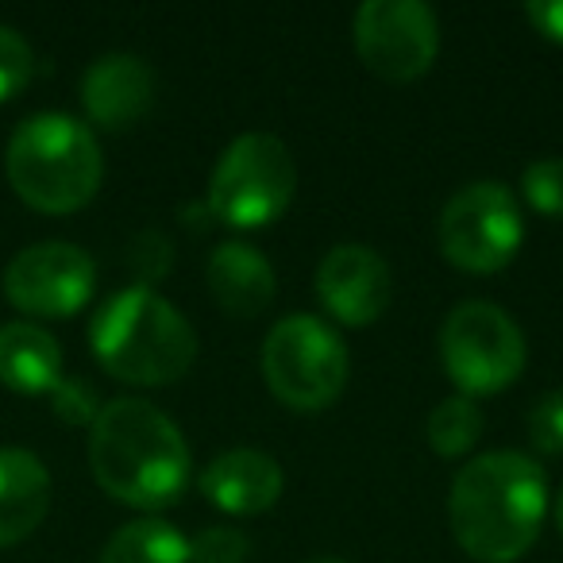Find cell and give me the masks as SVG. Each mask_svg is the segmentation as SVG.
I'll list each match as a JSON object with an SVG mask.
<instances>
[{"instance_id":"12","label":"cell","mask_w":563,"mask_h":563,"mask_svg":"<svg viewBox=\"0 0 563 563\" xmlns=\"http://www.w3.org/2000/svg\"><path fill=\"white\" fill-rule=\"evenodd\" d=\"M282 475L278 460L258 448H232V452H220L212 463H205L201 478V494L220 509V514L232 517H251L271 509L282 498Z\"/></svg>"},{"instance_id":"25","label":"cell","mask_w":563,"mask_h":563,"mask_svg":"<svg viewBox=\"0 0 563 563\" xmlns=\"http://www.w3.org/2000/svg\"><path fill=\"white\" fill-rule=\"evenodd\" d=\"M525 20H529L544 40L563 43V0H529V4H525Z\"/></svg>"},{"instance_id":"17","label":"cell","mask_w":563,"mask_h":563,"mask_svg":"<svg viewBox=\"0 0 563 563\" xmlns=\"http://www.w3.org/2000/svg\"><path fill=\"white\" fill-rule=\"evenodd\" d=\"M101 563H189V540L163 517H140L112 532Z\"/></svg>"},{"instance_id":"22","label":"cell","mask_w":563,"mask_h":563,"mask_svg":"<svg viewBox=\"0 0 563 563\" xmlns=\"http://www.w3.org/2000/svg\"><path fill=\"white\" fill-rule=\"evenodd\" d=\"M529 437L544 455H563V390H548L529 409Z\"/></svg>"},{"instance_id":"20","label":"cell","mask_w":563,"mask_h":563,"mask_svg":"<svg viewBox=\"0 0 563 563\" xmlns=\"http://www.w3.org/2000/svg\"><path fill=\"white\" fill-rule=\"evenodd\" d=\"M247 552V537L235 525H209L189 540V563H243Z\"/></svg>"},{"instance_id":"13","label":"cell","mask_w":563,"mask_h":563,"mask_svg":"<svg viewBox=\"0 0 563 563\" xmlns=\"http://www.w3.org/2000/svg\"><path fill=\"white\" fill-rule=\"evenodd\" d=\"M155 101V74L140 55L109 51L81 78V104L89 120L101 128H128Z\"/></svg>"},{"instance_id":"11","label":"cell","mask_w":563,"mask_h":563,"mask_svg":"<svg viewBox=\"0 0 563 563\" xmlns=\"http://www.w3.org/2000/svg\"><path fill=\"white\" fill-rule=\"evenodd\" d=\"M317 298L340 324L367 329L390 306V266L367 243H336L317 266Z\"/></svg>"},{"instance_id":"27","label":"cell","mask_w":563,"mask_h":563,"mask_svg":"<svg viewBox=\"0 0 563 563\" xmlns=\"http://www.w3.org/2000/svg\"><path fill=\"white\" fill-rule=\"evenodd\" d=\"M309 563H347V560H340V555H317V560H309Z\"/></svg>"},{"instance_id":"5","label":"cell","mask_w":563,"mask_h":563,"mask_svg":"<svg viewBox=\"0 0 563 563\" xmlns=\"http://www.w3.org/2000/svg\"><path fill=\"white\" fill-rule=\"evenodd\" d=\"M347 347L332 324L321 317L294 313L282 317L263 340V378L282 406L313 413L344 394L347 386Z\"/></svg>"},{"instance_id":"1","label":"cell","mask_w":563,"mask_h":563,"mask_svg":"<svg viewBox=\"0 0 563 563\" xmlns=\"http://www.w3.org/2000/svg\"><path fill=\"white\" fill-rule=\"evenodd\" d=\"M548 478L525 452H486L463 463L448 494V521L478 563H517L540 537Z\"/></svg>"},{"instance_id":"2","label":"cell","mask_w":563,"mask_h":563,"mask_svg":"<svg viewBox=\"0 0 563 563\" xmlns=\"http://www.w3.org/2000/svg\"><path fill=\"white\" fill-rule=\"evenodd\" d=\"M189 444L158 406L143 398H112L89 424V467L117 501L135 509H166L189 486Z\"/></svg>"},{"instance_id":"14","label":"cell","mask_w":563,"mask_h":563,"mask_svg":"<svg viewBox=\"0 0 563 563\" xmlns=\"http://www.w3.org/2000/svg\"><path fill=\"white\" fill-rule=\"evenodd\" d=\"M205 274H209V290L217 298V306L232 317L266 313L274 301V290H278L271 258L243 240H228L220 247H212Z\"/></svg>"},{"instance_id":"9","label":"cell","mask_w":563,"mask_h":563,"mask_svg":"<svg viewBox=\"0 0 563 563\" xmlns=\"http://www.w3.org/2000/svg\"><path fill=\"white\" fill-rule=\"evenodd\" d=\"M355 55L383 81H413L437 63L440 24L424 0H367L352 24Z\"/></svg>"},{"instance_id":"4","label":"cell","mask_w":563,"mask_h":563,"mask_svg":"<svg viewBox=\"0 0 563 563\" xmlns=\"http://www.w3.org/2000/svg\"><path fill=\"white\" fill-rule=\"evenodd\" d=\"M4 170L20 197L40 212H74L101 186V143L66 112H35L12 132Z\"/></svg>"},{"instance_id":"8","label":"cell","mask_w":563,"mask_h":563,"mask_svg":"<svg viewBox=\"0 0 563 563\" xmlns=\"http://www.w3.org/2000/svg\"><path fill=\"white\" fill-rule=\"evenodd\" d=\"M525 240L521 205L501 181H471L455 189L437 220L440 255L467 274H498Z\"/></svg>"},{"instance_id":"21","label":"cell","mask_w":563,"mask_h":563,"mask_svg":"<svg viewBox=\"0 0 563 563\" xmlns=\"http://www.w3.org/2000/svg\"><path fill=\"white\" fill-rule=\"evenodd\" d=\"M27 78H32V47L16 27L0 24V101L20 93Z\"/></svg>"},{"instance_id":"24","label":"cell","mask_w":563,"mask_h":563,"mask_svg":"<svg viewBox=\"0 0 563 563\" xmlns=\"http://www.w3.org/2000/svg\"><path fill=\"white\" fill-rule=\"evenodd\" d=\"M132 258H135V271L143 274V282H155L158 274L170 271V243L163 240L158 232H143L135 235L132 243Z\"/></svg>"},{"instance_id":"23","label":"cell","mask_w":563,"mask_h":563,"mask_svg":"<svg viewBox=\"0 0 563 563\" xmlns=\"http://www.w3.org/2000/svg\"><path fill=\"white\" fill-rule=\"evenodd\" d=\"M51 406L70 424H93L97 413H101V401H97L93 386L81 383V378H58V386L51 390Z\"/></svg>"},{"instance_id":"10","label":"cell","mask_w":563,"mask_h":563,"mask_svg":"<svg viewBox=\"0 0 563 563\" xmlns=\"http://www.w3.org/2000/svg\"><path fill=\"white\" fill-rule=\"evenodd\" d=\"M97 266L78 243L43 240L24 247L4 271V294L35 317H70L93 298Z\"/></svg>"},{"instance_id":"6","label":"cell","mask_w":563,"mask_h":563,"mask_svg":"<svg viewBox=\"0 0 563 563\" xmlns=\"http://www.w3.org/2000/svg\"><path fill=\"white\" fill-rule=\"evenodd\" d=\"M298 166L290 147L271 132L232 140L209 178V212L232 228H263L290 209Z\"/></svg>"},{"instance_id":"26","label":"cell","mask_w":563,"mask_h":563,"mask_svg":"<svg viewBox=\"0 0 563 563\" xmlns=\"http://www.w3.org/2000/svg\"><path fill=\"white\" fill-rule=\"evenodd\" d=\"M555 525H560V532H563V490H560V498H555Z\"/></svg>"},{"instance_id":"7","label":"cell","mask_w":563,"mask_h":563,"mask_svg":"<svg viewBox=\"0 0 563 563\" xmlns=\"http://www.w3.org/2000/svg\"><path fill=\"white\" fill-rule=\"evenodd\" d=\"M525 336L494 301H460L440 324V363L463 398H483L514 386L525 371Z\"/></svg>"},{"instance_id":"3","label":"cell","mask_w":563,"mask_h":563,"mask_svg":"<svg viewBox=\"0 0 563 563\" xmlns=\"http://www.w3.org/2000/svg\"><path fill=\"white\" fill-rule=\"evenodd\" d=\"M89 344L109 375L135 386L178 383L197 360V332L163 294L128 286L89 324Z\"/></svg>"},{"instance_id":"18","label":"cell","mask_w":563,"mask_h":563,"mask_svg":"<svg viewBox=\"0 0 563 563\" xmlns=\"http://www.w3.org/2000/svg\"><path fill=\"white\" fill-rule=\"evenodd\" d=\"M424 432H429L432 452L444 455V460H460V455H467L471 448L478 444V437H483V409H478L475 398L455 394V398H444L432 409Z\"/></svg>"},{"instance_id":"16","label":"cell","mask_w":563,"mask_h":563,"mask_svg":"<svg viewBox=\"0 0 563 563\" xmlns=\"http://www.w3.org/2000/svg\"><path fill=\"white\" fill-rule=\"evenodd\" d=\"M63 378V347L47 329L12 321L0 329V383L20 394H51Z\"/></svg>"},{"instance_id":"15","label":"cell","mask_w":563,"mask_h":563,"mask_svg":"<svg viewBox=\"0 0 563 563\" xmlns=\"http://www.w3.org/2000/svg\"><path fill=\"white\" fill-rule=\"evenodd\" d=\"M51 509V475L27 448H0V548L32 537Z\"/></svg>"},{"instance_id":"19","label":"cell","mask_w":563,"mask_h":563,"mask_svg":"<svg viewBox=\"0 0 563 563\" xmlns=\"http://www.w3.org/2000/svg\"><path fill=\"white\" fill-rule=\"evenodd\" d=\"M521 194L537 212L563 220V158H537L525 166Z\"/></svg>"}]
</instances>
